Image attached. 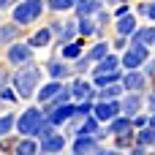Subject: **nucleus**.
<instances>
[{
	"mask_svg": "<svg viewBox=\"0 0 155 155\" xmlns=\"http://www.w3.org/2000/svg\"><path fill=\"white\" fill-rule=\"evenodd\" d=\"M63 147H65V136H63V134H52V136L41 139V150H44V153H57V150H63Z\"/></svg>",
	"mask_w": 155,
	"mask_h": 155,
	"instance_id": "1a4fd4ad",
	"label": "nucleus"
},
{
	"mask_svg": "<svg viewBox=\"0 0 155 155\" xmlns=\"http://www.w3.org/2000/svg\"><path fill=\"white\" fill-rule=\"evenodd\" d=\"M41 11H44V0H22V3L14 8V22L30 25V22H35V19L41 16Z\"/></svg>",
	"mask_w": 155,
	"mask_h": 155,
	"instance_id": "f03ea898",
	"label": "nucleus"
},
{
	"mask_svg": "<svg viewBox=\"0 0 155 155\" xmlns=\"http://www.w3.org/2000/svg\"><path fill=\"white\" fill-rule=\"evenodd\" d=\"M139 11H142L144 16H150V19H155V3H147V5H139Z\"/></svg>",
	"mask_w": 155,
	"mask_h": 155,
	"instance_id": "2f4dec72",
	"label": "nucleus"
},
{
	"mask_svg": "<svg viewBox=\"0 0 155 155\" xmlns=\"http://www.w3.org/2000/svg\"><path fill=\"white\" fill-rule=\"evenodd\" d=\"M60 90H63V84H60V79H54V82H49V84H44V87H41L38 101H41V104H49V101H52Z\"/></svg>",
	"mask_w": 155,
	"mask_h": 155,
	"instance_id": "9b49d317",
	"label": "nucleus"
},
{
	"mask_svg": "<svg viewBox=\"0 0 155 155\" xmlns=\"http://www.w3.org/2000/svg\"><path fill=\"white\" fill-rule=\"evenodd\" d=\"M150 125H153V128H155V114H153V117H150Z\"/></svg>",
	"mask_w": 155,
	"mask_h": 155,
	"instance_id": "ea45409f",
	"label": "nucleus"
},
{
	"mask_svg": "<svg viewBox=\"0 0 155 155\" xmlns=\"http://www.w3.org/2000/svg\"><path fill=\"white\" fill-rule=\"evenodd\" d=\"M123 87H125V90H142V87H144V76L136 74V71H128L125 79H123Z\"/></svg>",
	"mask_w": 155,
	"mask_h": 155,
	"instance_id": "f3484780",
	"label": "nucleus"
},
{
	"mask_svg": "<svg viewBox=\"0 0 155 155\" xmlns=\"http://www.w3.org/2000/svg\"><path fill=\"white\" fill-rule=\"evenodd\" d=\"M14 3H19V0H0V8H11Z\"/></svg>",
	"mask_w": 155,
	"mask_h": 155,
	"instance_id": "e433bc0d",
	"label": "nucleus"
},
{
	"mask_svg": "<svg viewBox=\"0 0 155 155\" xmlns=\"http://www.w3.org/2000/svg\"><path fill=\"white\" fill-rule=\"evenodd\" d=\"M0 98H5V101H14V98H19L16 93H11V87H3L0 90Z\"/></svg>",
	"mask_w": 155,
	"mask_h": 155,
	"instance_id": "72a5a7b5",
	"label": "nucleus"
},
{
	"mask_svg": "<svg viewBox=\"0 0 155 155\" xmlns=\"http://www.w3.org/2000/svg\"><path fill=\"white\" fill-rule=\"evenodd\" d=\"M79 54H82V44H76V41H68V44H63V57L74 60V57H79Z\"/></svg>",
	"mask_w": 155,
	"mask_h": 155,
	"instance_id": "5701e85b",
	"label": "nucleus"
},
{
	"mask_svg": "<svg viewBox=\"0 0 155 155\" xmlns=\"http://www.w3.org/2000/svg\"><path fill=\"white\" fill-rule=\"evenodd\" d=\"M106 54H109V44H95L90 52V60H104Z\"/></svg>",
	"mask_w": 155,
	"mask_h": 155,
	"instance_id": "cd10ccee",
	"label": "nucleus"
},
{
	"mask_svg": "<svg viewBox=\"0 0 155 155\" xmlns=\"http://www.w3.org/2000/svg\"><path fill=\"white\" fill-rule=\"evenodd\" d=\"M16 125V120H14V114H5V117H0V136H5L11 128Z\"/></svg>",
	"mask_w": 155,
	"mask_h": 155,
	"instance_id": "c85d7f7f",
	"label": "nucleus"
},
{
	"mask_svg": "<svg viewBox=\"0 0 155 155\" xmlns=\"http://www.w3.org/2000/svg\"><path fill=\"white\" fill-rule=\"evenodd\" d=\"M147 106H150V112H155V93L147 98Z\"/></svg>",
	"mask_w": 155,
	"mask_h": 155,
	"instance_id": "4c0bfd02",
	"label": "nucleus"
},
{
	"mask_svg": "<svg viewBox=\"0 0 155 155\" xmlns=\"http://www.w3.org/2000/svg\"><path fill=\"white\" fill-rule=\"evenodd\" d=\"M74 114H76V109H74L71 104H63L60 109H54V112H52V114H46V117H49V120H52L54 125H60V123H65V120H71Z\"/></svg>",
	"mask_w": 155,
	"mask_h": 155,
	"instance_id": "9d476101",
	"label": "nucleus"
},
{
	"mask_svg": "<svg viewBox=\"0 0 155 155\" xmlns=\"http://www.w3.org/2000/svg\"><path fill=\"white\" fill-rule=\"evenodd\" d=\"M147 74H150V76H155V60H150V68H147Z\"/></svg>",
	"mask_w": 155,
	"mask_h": 155,
	"instance_id": "58836bf2",
	"label": "nucleus"
},
{
	"mask_svg": "<svg viewBox=\"0 0 155 155\" xmlns=\"http://www.w3.org/2000/svg\"><path fill=\"white\" fill-rule=\"evenodd\" d=\"M98 8H101L98 0H76V14H79V16H90V14H95Z\"/></svg>",
	"mask_w": 155,
	"mask_h": 155,
	"instance_id": "aec40b11",
	"label": "nucleus"
},
{
	"mask_svg": "<svg viewBox=\"0 0 155 155\" xmlns=\"http://www.w3.org/2000/svg\"><path fill=\"white\" fill-rule=\"evenodd\" d=\"M139 144H144V147H153V144H155V128H153V125L142 128V134H139Z\"/></svg>",
	"mask_w": 155,
	"mask_h": 155,
	"instance_id": "a878e982",
	"label": "nucleus"
},
{
	"mask_svg": "<svg viewBox=\"0 0 155 155\" xmlns=\"http://www.w3.org/2000/svg\"><path fill=\"white\" fill-rule=\"evenodd\" d=\"M120 93H123V87L112 82V84H106V87H104V90L98 93V98H104V101H112V98H117Z\"/></svg>",
	"mask_w": 155,
	"mask_h": 155,
	"instance_id": "b1692460",
	"label": "nucleus"
},
{
	"mask_svg": "<svg viewBox=\"0 0 155 155\" xmlns=\"http://www.w3.org/2000/svg\"><path fill=\"white\" fill-rule=\"evenodd\" d=\"M49 38H52V27H44V30L33 33L30 46H33V49H41V46H46V44H49Z\"/></svg>",
	"mask_w": 155,
	"mask_h": 155,
	"instance_id": "a211bd4d",
	"label": "nucleus"
},
{
	"mask_svg": "<svg viewBox=\"0 0 155 155\" xmlns=\"http://www.w3.org/2000/svg\"><path fill=\"white\" fill-rule=\"evenodd\" d=\"M131 139H134L131 134H128V136H123V134H120V136H117V147H131Z\"/></svg>",
	"mask_w": 155,
	"mask_h": 155,
	"instance_id": "473e14b6",
	"label": "nucleus"
},
{
	"mask_svg": "<svg viewBox=\"0 0 155 155\" xmlns=\"http://www.w3.org/2000/svg\"><path fill=\"white\" fill-rule=\"evenodd\" d=\"M79 33H82V35H93V33H98V27H95V22H90L87 16H82V22H79Z\"/></svg>",
	"mask_w": 155,
	"mask_h": 155,
	"instance_id": "bb28decb",
	"label": "nucleus"
},
{
	"mask_svg": "<svg viewBox=\"0 0 155 155\" xmlns=\"http://www.w3.org/2000/svg\"><path fill=\"white\" fill-rule=\"evenodd\" d=\"M19 27H22L19 22L16 25H0V46L3 44H11L14 38H19Z\"/></svg>",
	"mask_w": 155,
	"mask_h": 155,
	"instance_id": "2eb2a0df",
	"label": "nucleus"
},
{
	"mask_svg": "<svg viewBox=\"0 0 155 155\" xmlns=\"http://www.w3.org/2000/svg\"><path fill=\"white\" fill-rule=\"evenodd\" d=\"M5 82H8V74H5V71H0V90L5 87Z\"/></svg>",
	"mask_w": 155,
	"mask_h": 155,
	"instance_id": "c9c22d12",
	"label": "nucleus"
},
{
	"mask_svg": "<svg viewBox=\"0 0 155 155\" xmlns=\"http://www.w3.org/2000/svg\"><path fill=\"white\" fill-rule=\"evenodd\" d=\"M117 112H123V106H120V104H114V101H104V98L93 106V114H95L101 123H106V120L112 123V120L117 117Z\"/></svg>",
	"mask_w": 155,
	"mask_h": 155,
	"instance_id": "39448f33",
	"label": "nucleus"
},
{
	"mask_svg": "<svg viewBox=\"0 0 155 155\" xmlns=\"http://www.w3.org/2000/svg\"><path fill=\"white\" fill-rule=\"evenodd\" d=\"M117 33H120V35H134V33H136V19H134L131 14H123V16L117 19Z\"/></svg>",
	"mask_w": 155,
	"mask_h": 155,
	"instance_id": "ddd939ff",
	"label": "nucleus"
},
{
	"mask_svg": "<svg viewBox=\"0 0 155 155\" xmlns=\"http://www.w3.org/2000/svg\"><path fill=\"white\" fill-rule=\"evenodd\" d=\"M147 46H142V44H134V46H128V52L123 54V65L128 68V71H134V68H139L144 60H147Z\"/></svg>",
	"mask_w": 155,
	"mask_h": 155,
	"instance_id": "20e7f679",
	"label": "nucleus"
},
{
	"mask_svg": "<svg viewBox=\"0 0 155 155\" xmlns=\"http://www.w3.org/2000/svg\"><path fill=\"white\" fill-rule=\"evenodd\" d=\"M79 30V25H74V22H65V25H60V22H54L52 25V33H57L60 35V46L63 44H68L71 38H74V33Z\"/></svg>",
	"mask_w": 155,
	"mask_h": 155,
	"instance_id": "6e6552de",
	"label": "nucleus"
},
{
	"mask_svg": "<svg viewBox=\"0 0 155 155\" xmlns=\"http://www.w3.org/2000/svg\"><path fill=\"white\" fill-rule=\"evenodd\" d=\"M38 150V144L33 142V139H22V142H16V153L19 155H33Z\"/></svg>",
	"mask_w": 155,
	"mask_h": 155,
	"instance_id": "393cba45",
	"label": "nucleus"
},
{
	"mask_svg": "<svg viewBox=\"0 0 155 155\" xmlns=\"http://www.w3.org/2000/svg\"><path fill=\"white\" fill-rule=\"evenodd\" d=\"M117 65H120V60H117L114 54H106L104 60H98V68H95V74H109V71H117Z\"/></svg>",
	"mask_w": 155,
	"mask_h": 155,
	"instance_id": "412c9836",
	"label": "nucleus"
},
{
	"mask_svg": "<svg viewBox=\"0 0 155 155\" xmlns=\"http://www.w3.org/2000/svg\"><path fill=\"white\" fill-rule=\"evenodd\" d=\"M46 71H49V76H52V79H65L71 68H68L65 63H49V65H46Z\"/></svg>",
	"mask_w": 155,
	"mask_h": 155,
	"instance_id": "4be33fe9",
	"label": "nucleus"
},
{
	"mask_svg": "<svg viewBox=\"0 0 155 155\" xmlns=\"http://www.w3.org/2000/svg\"><path fill=\"white\" fill-rule=\"evenodd\" d=\"M71 90H74V95H76L79 101H93V95H95V90H93L87 82H82V79H79V82H74V87H71Z\"/></svg>",
	"mask_w": 155,
	"mask_h": 155,
	"instance_id": "4468645a",
	"label": "nucleus"
},
{
	"mask_svg": "<svg viewBox=\"0 0 155 155\" xmlns=\"http://www.w3.org/2000/svg\"><path fill=\"white\" fill-rule=\"evenodd\" d=\"M30 57H33V46H30V44H14V46L8 49V60H11L14 65L30 63Z\"/></svg>",
	"mask_w": 155,
	"mask_h": 155,
	"instance_id": "423d86ee",
	"label": "nucleus"
},
{
	"mask_svg": "<svg viewBox=\"0 0 155 155\" xmlns=\"http://www.w3.org/2000/svg\"><path fill=\"white\" fill-rule=\"evenodd\" d=\"M120 106H123V112L131 117V114H136V112H139V106H142V98H139L136 93H131L128 98H123V104H120Z\"/></svg>",
	"mask_w": 155,
	"mask_h": 155,
	"instance_id": "6ab92c4d",
	"label": "nucleus"
},
{
	"mask_svg": "<svg viewBox=\"0 0 155 155\" xmlns=\"http://www.w3.org/2000/svg\"><path fill=\"white\" fill-rule=\"evenodd\" d=\"M134 125H139V128H144V125H147V117H136V120H134Z\"/></svg>",
	"mask_w": 155,
	"mask_h": 155,
	"instance_id": "f704fd0d",
	"label": "nucleus"
},
{
	"mask_svg": "<svg viewBox=\"0 0 155 155\" xmlns=\"http://www.w3.org/2000/svg\"><path fill=\"white\" fill-rule=\"evenodd\" d=\"M87 65H90V54H87V57H82V54H79V57H76V65H74V71H87Z\"/></svg>",
	"mask_w": 155,
	"mask_h": 155,
	"instance_id": "7c9ffc66",
	"label": "nucleus"
},
{
	"mask_svg": "<svg viewBox=\"0 0 155 155\" xmlns=\"http://www.w3.org/2000/svg\"><path fill=\"white\" fill-rule=\"evenodd\" d=\"M98 150V142L93 139V134H79V139L74 142V153L82 155V153H95Z\"/></svg>",
	"mask_w": 155,
	"mask_h": 155,
	"instance_id": "0eeeda50",
	"label": "nucleus"
},
{
	"mask_svg": "<svg viewBox=\"0 0 155 155\" xmlns=\"http://www.w3.org/2000/svg\"><path fill=\"white\" fill-rule=\"evenodd\" d=\"M131 125H134V123H131V117H128V114H125V117H114V120H112V125H109V134H112V136L131 134Z\"/></svg>",
	"mask_w": 155,
	"mask_h": 155,
	"instance_id": "f8f14e48",
	"label": "nucleus"
},
{
	"mask_svg": "<svg viewBox=\"0 0 155 155\" xmlns=\"http://www.w3.org/2000/svg\"><path fill=\"white\" fill-rule=\"evenodd\" d=\"M134 44H142V46H153V44H155V27H144V30H136V33H134Z\"/></svg>",
	"mask_w": 155,
	"mask_h": 155,
	"instance_id": "dca6fc26",
	"label": "nucleus"
},
{
	"mask_svg": "<svg viewBox=\"0 0 155 155\" xmlns=\"http://www.w3.org/2000/svg\"><path fill=\"white\" fill-rule=\"evenodd\" d=\"M38 79H41V68L38 65H25L14 74V90L19 98H30L33 90L38 87Z\"/></svg>",
	"mask_w": 155,
	"mask_h": 155,
	"instance_id": "f257e3e1",
	"label": "nucleus"
},
{
	"mask_svg": "<svg viewBox=\"0 0 155 155\" xmlns=\"http://www.w3.org/2000/svg\"><path fill=\"white\" fill-rule=\"evenodd\" d=\"M46 120V112H41V109H27V112H22V117L16 120V128H19V134H25V136H35V131H38V125Z\"/></svg>",
	"mask_w": 155,
	"mask_h": 155,
	"instance_id": "7ed1b4c3",
	"label": "nucleus"
},
{
	"mask_svg": "<svg viewBox=\"0 0 155 155\" xmlns=\"http://www.w3.org/2000/svg\"><path fill=\"white\" fill-rule=\"evenodd\" d=\"M49 5H52L54 11H65V8H74V5H76V0H52Z\"/></svg>",
	"mask_w": 155,
	"mask_h": 155,
	"instance_id": "c756f323",
	"label": "nucleus"
}]
</instances>
